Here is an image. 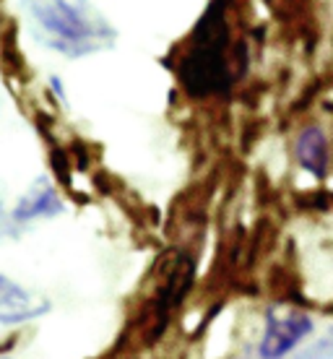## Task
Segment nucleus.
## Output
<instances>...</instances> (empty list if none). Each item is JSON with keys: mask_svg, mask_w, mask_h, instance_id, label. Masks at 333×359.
Segmentation results:
<instances>
[{"mask_svg": "<svg viewBox=\"0 0 333 359\" xmlns=\"http://www.w3.org/2000/svg\"><path fill=\"white\" fill-rule=\"evenodd\" d=\"M60 211H63V201L57 198L53 185L47 180H36L34 188L18 201L13 219L16 222H32V219H39V216H55Z\"/></svg>", "mask_w": 333, "mask_h": 359, "instance_id": "6", "label": "nucleus"}, {"mask_svg": "<svg viewBox=\"0 0 333 359\" xmlns=\"http://www.w3.org/2000/svg\"><path fill=\"white\" fill-rule=\"evenodd\" d=\"M292 359H333V325Z\"/></svg>", "mask_w": 333, "mask_h": 359, "instance_id": "7", "label": "nucleus"}, {"mask_svg": "<svg viewBox=\"0 0 333 359\" xmlns=\"http://www.w3.org/2000/svg\"><path fill=\"white\" fill-rule=\"evenodd\" d=\"M315 333V318L297 307H273L266 313L258 359H287Z\"/></svg>", "mask_w": 333, "mask_h": 359, "instance_id": "3", "label": "nucleus"}, {"mask_svg": "<svg viewBox=\"0 0 333 359\" xmlns=\"http://www.w3.org/2000/svg\"><path fill=\"white\" fill-rule=\"evenodd\" d=\"M50 310V302L0 273V323L21 325Z\"/></svg>", "mask_w": 333, "mask_h": 359, "instance_id": "4", "label": "nucleus"}, {"mask_svg": "<svg viewBox=\"0 0 333 359\" xmlns=\"http://www.w3.org/2000/svg\"><path fill=\"white\" fill-rule=\"evenodd\" d=\"M229 3L232 0L208 3L190 32L188 47L177 63V79L185 94L193 99L229 94L245 68V57H240V50L232 47Z\"/></svg>", "mask_w": 333, "mask_h": 359, "instance_id": "1", "label": "nucleus"}, {"mask_svg": "<svg viewBox=\"0 0 333 359\" xmlns=\"http://www.w3.org/2000/svg\"><path fill=\"white\" fill-rule=\"evenodd\" d=\"M32 34L65 57H86L115 45L117 32L91 0H24Z\"/></svg>", "mask_w": 333, "mask_h": 359, "instance_id": "2", "label": "nucleus"}, {"mask_svg": "<svg viewBox=\"0 0 333 359\" xmlns=\"http://www.w3.org/2000/svg\"><path fill=\"white\" fill-rule=\"evenodd\" d=\"M294 159L307 175L323 180L331 170V144L328 133L320 126H307L299 130L294 141Z\"/></svg>", "mask_w": 333, "mask_h": 359, "instance_id": "5", "label": "nucleus"}]
</instances>
